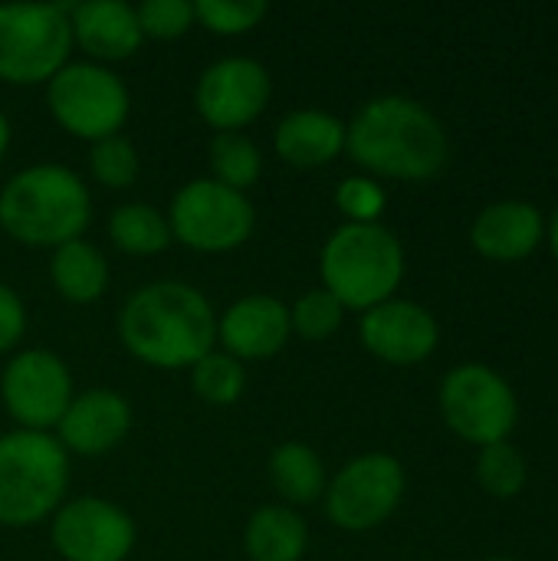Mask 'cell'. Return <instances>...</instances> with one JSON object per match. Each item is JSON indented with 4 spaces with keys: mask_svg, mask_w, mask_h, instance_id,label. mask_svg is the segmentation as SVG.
<instances>
[{
    "mask_svg": "<svg viewBox=\"0 0 558 561\" xmlns=\"http://www.w3.org/2000/svg\"><path fill=\"white\" fill-rule=\"evenodd\" d=\"M118 339L141 365L181 371L214 352L217 312L197 286L155 279L122 302Z\"/></svg>",
    "mask_w": 558,
    "mask_h": 561,
    "instance_id": "6da1fadb",
    "label": "cell"
},
{
    "mask_svg": "<svg viewBox=\"0 0 558 561\" xmlns=\"http://www.w3.org/2000/svg\"><path fill=\"white\" fill-rule=\"evenodd\" d=\"M349 158L378 178L428 181L451 154L447 131L434 112L408 95H378L345 125Z\"/></svg>",
    "mask_w": 558,
    "mask_h": 561,
    "instance_id": "7a4b0ae2",
    "label": "cell"
},
{
    "mask_svg": "<svg viewBox=\"0 0 558 561\" xmlns=\"http://www.w3.org/2000/svg\"><path fill=\"white\" fill-rule=\"evenodd\" d=\"M92 220V194L66 164H30L0 187V230L39 250L82 240Z\"/></svg>",
    "mask_w": 558,
    "mask_h": 561,
    "instance_id": "3957f363",
    "label": "cell"
},
{
    "mask_svg": "<svg viewBox=\"0 0 558 561\" xmlns=\"http://www.w3.org/2000/svg\"><path fill=\"white\" fill-rule=\"evenodd\" d=\"M319 273L342 309L368 312L401 286L405 250L382 224H342L319 253Z\"/></svg>",
    "mask_w": 558,
    "mask_h": 561,
    "instance_id": "277c9868",
    "label": "cell"
},
{
    "mask_svg": "<svg viewBox=\"0 0 558 561\" xmlns=\"http://www.w3.org/2000/svg\"><path fill=\"white\" fill-rule=\"evenodd\" d=\"M69 454L53 434L7 431L0 434V526L26 529L66 503Z\"/></svg>",
    "mask_w": 558,
    "mask_h": 561,
    "instance_id": "5b68a950",
    "label": "cell"
},
{
    "mask_svg": "<svg viewBox=\"0 0 558 561\" xmlns=\"http://www.w3.org/2000/svg\"><path fill=\"white\" fill-rule=\"evenodd\" d=\"M46 105L62 131L95 145L122 135L132 112V92L115 69L82 59L66 62L46 82Z\"/></svg>",
    "mask_w": 558,
    "mask_h": 561,
    "instance_id": "8992f818",
    "label": "cell"
},
{
    "mask_svg": "<svg viewBox=\"0 0 558 561\" xmlns=\"http://www.w3.org/2000/svg\"><path fill=\"white\" fill-rule=\"evenodd\" d=\"M72 53L66 3H3L0 7V82L46 85Z\"/></svg>",
    "mask_w": 558,
    "mask_h": 561,
    "instance_id": "52a82bcc",
    "label": "cell"
},
{
    "mask_svg": "<svg viewBox=\"0 0 558 561\" xmlns=\"http://www.w3.org/2000/svg\"><path fill=\"white\" fill-rule=\"evenodd\" d=\"M164 217L171 240L194 253H230L243 247L257 227L253 201L214 178H194L178 187Z\"/></svg>",
    "mask_w": 558,
    "mask_h": 561,
    "instance_id": "ba28073f",
    "label": "cell"
},
{
    "mask_svg": "<svg viewBox=\"0 0 558 561\" xmlns=\"http://www.w3.org/2000/svg\"><path fill=\"white\" fill-rule=\"evenodd\" d=\"M441 414L467 444L490 447L516 427V394L487 365H460L441 385Z\"/></svg>",
    "mask_w": 558,
    "mask_h": 561,
    "instance_id": "9c48e42d",
    "label": "cell"
},
{
    "mask_svg": "<svg viewBox=\"0 0 558 561\" xmlns=\"http://www.w3.org/2000/svg\"><path fill=\"white\" fill-rule=\"evenodd\" d=\"M405 496V467L391 454H362L349 460L326 486V516L345 533L382 526Z\"/></svg>",
    "mask_w": 558,
    "mask_h": 561,
    "instance_id": "30bf717a",
    "label": "cell"
},
{
    "mask_svg": "<svg viewBox=\"0 0 558 561\" xmlns=\"http://www.w3.org/2000/svg\"><path fill=\"white\" fill-rule=\"evenodd\" d=\"M72 394L69 365L49 348L16 352L0 375V401L20 431H56Z\"/></svg>",
    "mask_w": 558,
    "mask_h": 561,
    "instance_id": "8fae6325",
    "label": "cell"
},
{
    "mask_svg": "<svg viewBox=\"0 0 558 561\" xmlns=\"http://www.w3.org/2000/svg\"><path fill=\"white\" fill-rule=\"evenodd\" d=\"M49 542L62 561H128L138 529L122 506L102 496H76L53 513Z\"/></svg>",
    "mask_w": 558,
    "mask_h": 561,
    "instance_id": "7c38bea8",
    "label": "cell"
},
{
    "mask_svg": "<svg viewBox=\"0 0 558 561\" xmlns=\"http://www.w3.org/2000/svg\"><path fill=\"white\" fill-rule=\"evenodd\" d=\"M273 95L270 69L253 56H227L210 62L194 85V105L214 131H243L253 125Z\"/></svg>",
    "mask_w": 558,
    "mask_h": 561,
    "instance_id": "4fadbf2b",
    "label": "cell"
},
{
    "mask_svg": "<svg viewBox=\"0 0 558 561\" xmlns=\"http://www.w3.org/2000/svg\"><path fill=\"white\" fill-rule=\"evenodd\" d=\"M362 345L388 365H418L434 355L441 329L434 316L411 299H388L358 322Z\"/></svg>",
    "mask_w": 558,
    "mask_h": 561,
    "instance_id": "5bb4252c",
    "label": "cell"
},
{
    "mask_svg": "<svg viewBox=\"0 0 558 561\" xmlns=\"http://www.w3.org/2000/svg\"><path fill=\"white\" fill-rule=\"evenodd\" d=\"M289 339H293L289 306L266 293L240 296L217 316L220 352L234 355L243 365L280 355Z\"/></svg>",
    "mask_w": 558,
    "mask_h": 561,
    "instance_id": "9a60e30c",
    "label": "cell"
},
{
    "mask_svg": "<svg viewBox=\"0 0 558 561\" xmlns=\"http://www.w3.org/2000/svg\"><path fill=\"white\" fill-rule=\"evenodd\" d=\"M132 431V404L112 388H89L72 394L66 414L56 424V440L76 457H105Z\"/></svg>",
    "mask_w": 558,
    "mask_h": 561,
    "instance_id": "2e32d148",
    "label": "cell"
},
{
    "mask_svg": "<svg viewBox=\"0 0 558 561\" xmlns=\"http://www.w3.org/2000/svg\"><path fill=\"white\" fill-rule=\"evenodd\" d=\"M72 46H79L89 62L109 66L135 56L145 43L135 7L125 0H86L69 7Z\"/></svg>",
    "mask_w": 558,
    "mask_h": 561,
    "instance_id": "e0dca14e",
    "label": "cell"
},
{
    "mask_svg": "<svg viewBox=\"0 0 558 561\" xmlns=\"http://www.w3.org/2000/svg\"><path fill=\"white\" fill-rule=\"evenodd\" d=\"M273 148L293 168H326L345 151V122L322 108L286 112L273 131Z\"/></svg>",
    "mask_w": 558,
    "mask_h": 561,
    "instance_id": "ac0fdd59",
    "label": "cell"
},
{
    "mask_svg": "<svg viewBox=\"0 0 558 561\" xmlns=\"http://www.w3.org/2000/svg\"><path fill=\"white\" fill-rule=\"evenodd\" d=\"M470 240L480 256L497 263H516L539 247L543 217L526 201H500L477 217Z\"/></svg>",
    "mask_w": 558,
    "mask_h": 561,
    "instance_id": "d6986e66",
    "label": "cell"
},
{
    "mask_svg": "<svg viewBox=\"0 0 558 561\" xmlns=\"http://www.w3.org/2000/svg\"><path fill=\"white\" fill-rule=\"evenodd\" d=\"M243 549L250 561H303L309 549V529L299 510L270 503L260 506L243 529Z\"/></svg>",
    "mask_w": 558,
    "mask_h": 561,
    "instance_id": "ffe728a7",
    "label": "cell"
},
{
    "mask_svg": "<svg viewBox=\"0 0 558 561\" xmlns=\"http://www.w3.org/2000/svg\"><path fill=\"white\" fill-rule=\"evenodd\" d=\"M109 276H112V270H109L105 253L89 240L62 243L49 256V279L66 302L89 306V302L102 299L109 289Z\"/></svg>",
    "mask_w": 558,
    "mask_h": 561,
    "instance_id": "44dd1931",
    "label": "cell"
},
{
    "mask_svg": "<svg viewBox=\"0 0 558 561\" xmlns=\"http://www.w3.org/2000/svg\"><path fill=\"white\" fill-rule=\"evenodd\" d=\"M270 483L280 493L283 506H312L326 496L329 477H326V463L322 457L303 444V440H286L270 454Z\"/></svg>",
    "mask_w": 558,
    "mask_h": 561,
    "instance_id": "7402d4cb",
    "label": "cell"
},
{
    "mask_svg": "<svg viewBox=\"0 0 558 561\" xmlns=\"http://www.w3.org/2000/svg\"><path fill=\"white\" fill-rule=\"evenodd\" d=\"M109 240L128 256H155L174 243L168 217L155 204H145V201L118 204L109 214Z\"/></svg>",
    "mask_w": 558,
    "mask_h": 561,
    "instance_id": "603a6c76",
    "label": "cell"
},
{
    "mask_svg": "<svg viewBox=\"0 0 558 561\" xmlns=\"http://www.w3.org/2000/svg\"><path fill=\"white\" fill-rule=\"evenodd\" d=\"M207 161H210V178L234 187V191H250L260 174H263V154L257 141L243 131H214L207 145Z\"/></svg>",
    "mask_w": 558,
    "mask_h": 561,
    "instance_id": "cb8c5ba5",
    "label": "cell"
},
{
    "mask_svg": "<svg viewBox=\"0 0 558 561\" xmlns=\"http://www.w3.org/2000/svg\"><path fill=\"white\" fill-rule=\"evenodd\" d=\"M191 388L210 408H230L247 391V368L227 352H207L191 365Z\"/></svg>",
    "mask_w": 558,
    "mask_h": 561,
    "instance_id": "d4e9b609",
    "label": "cell"
},
{
    "mask_svg": "<svg viewBox=\"0 0 558 561\" xmlns=\"http://www.w3.org/2000/svg\"><path fill=\"white\" fill-rule=\"evenodd\" d=\"M345 309L329 289H309L289 306V325L293 335L303 342H326L342 329Z\"/></svg>",
    "mask_w": 558,
    "mask_h": 561,
    "instance_id": "484cf974",
    "label": "cell"
},
{
    "mask_svg": "<svg viewBox=\"0 0 558 561\" xmlns=\"http://www.w3.org/2000/svg\"><path fill=\"white\" fill-rule=\"evenodd\" d=\"M138 168H141L138 151H135V145H132L125 135L102 138V141H95L92 151H89V171H92V178H95L102 187H109V191H125V187H132L135 178H138Z\"/></svg>",
    "mask_w": 558,
    "mask_h": 561,
    "instance_id": "4316f807",
    "label": "cell"
},
{
    "mask_svg": "<svg viewBox=\"0 0 558 561\" xmlns=\"http://www.w3.org/2000/svg\"><path fill=\"white\" fill-rule=\"evenodd\" d=\"M477 477H480V486L490 496L510 500V496H516L526 486V463L516 454V447H510L506 440H500V444H490V447L480 450Z\"/></svg>",
    "mask_w": 558,
    "mask_h": 561,
    "instance_id": "83f0119b",
    "label": "cell"
},
{
    "mask_svg": "<svg viewBox=\"0 0 558 561\" xmlns=\"http://www.w3.org/2000/svg\"><path fill=\"white\" fill-rule=\"evenodd\" d=\"M266 16L263 0H197L194 20L217 36H243Z\"/></svg>",
    "mask_w": 558,
    "mask_h": 561,
    "instance_id": "f1b7e54d",
    "label": "cell"
},
{
    "mask_svg": "<svg viewBox=\"0 0 558 561\" xmlns=\"http://www.w3.org/2000/svg\"><path fill=\"white\" fill-rule=\"evenodd\" d=\"M135 16L148 39H178L197 23L191 0H145L135 7Z\"/></svg>",
    "mask_w": 558,
    "mask_h": 561,
    "instance_id": "f546056e",
    "label": "cell"
},
{
    "mask_svg": "<svg viewBox=\"0 0 558 561\" xmlns=\"http://www.w3.org/2000/svg\"><path fill=\"white\" fill-rule=\"evenodd\" d=\"M385 201V191L372 178H345L335 187V207L349 217L345 224H378Z\"/></svg>",
    "mask_w": 558,
    "mask_h": 561,
    "instance_id": "4dcf8cb0",
    "label": "cell"
},
{
    "mask_svg": "<svg viewBox=\"0 0 558 561\" xmlns=\"http://www.w3.org/2000/svg\"><path fill=\"white\" fill-rule=\"evenodd\" d=\"M26 335V306L20 293L7 283H0V355L13 352Z\"/></svg>",
    "mask_w": 558,
    "mask_h": 561,
    "instance_id": "1f68e13d",
    "label": "cell"
},
{
    "mask_svg": "<svg viewBox=\"0 0 558 561\" xmlns=\"http://www.w3.org/2000/svg\"><path fill=\"white\" fill-rule=\"evenodd\" d=\"M10 138H13V128H10V118H7L3 108H0V161H3L7 151H10Z\"/></svg>",
    "mask_w": 558,
    "mask_h": 561,
    "instance_id": "d6a6232c",
    "label": "cell"
},
{
    "mask_svg": "<svg viewBox=\"0 0 558 561\" xmlns=\"http://www.w3.org/2000/svg\"><path fill=\"white\" fill-rule=\"evenodd\" d=\"M549 243H553V253H556L558 260V210L556 217H553V227H549Z\"/></svg>",
    "mask_w": 558,
    "mask_h": 561,
    "instance_id": "836d02e7",
    "label": "cell"
},
{
    "mask_svg": "<svg viewBox=\"0 0 558 561\" xmlns=\"http://www.w3.org/2000/svg\"><path fill=\"white\" fill-rule=\"evenodd\" d=\"M490 561H516V559H490Z\"/></svg>",
    "mask_w": 558,
    "mask_h": 561,
    "instance_id": "e575fe53",
    "label": "cell"
}]
</instances>
